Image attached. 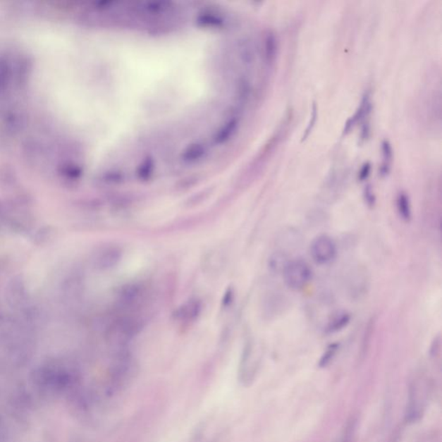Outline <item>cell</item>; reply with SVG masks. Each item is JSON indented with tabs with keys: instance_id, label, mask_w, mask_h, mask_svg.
Returning a JSON list of instances; mask_svg holds the SVG:
<instances>
[{
	"instance_id": "6da1fadb",
	"label": "cell",
	"mask_w": 442,
	"mask_h": 442,
	"mask_svg": "<svg viewBox=\"0 0 442 442\" xmlns=\"http://www.w3.org/2000/svg\"><path fill=\"white\" fill-rule=\"evenodd\" d=\"M284 282L291 290H300L306 287L312 278L309 264L302 259L290 260L283 271Z\"/></svg>"
},
{
	"instance_id": "7a4b0ae2",
	"label": "cell",
	"mask_w": 442,
	"mask_h": 442,
	"mask_svg": "<svg viewBox=\"0 0 442 442\" xmlns=\"http://www.w3.org/2000/svg\"><path fill=\"white\" fill-rule=\"evenodd\" d=\"M337 254L336 245L331 238L321 235L315 238L311 244L310 255L318 264H328L336 259Z\"/></svg>"
},
{
	"instance_id": "3957f363",
	"label": "cell",
	"mask_w": 442,
	"mask_h": 442,
	"mask_svg": "<svg viewBox=\"0 0 442 442\" xmlns=\"http://www.w3.org/2000/svg\"><path fill=\"white\" fill-rule=\"evenodd\" d=\"M372 109V106L370 94L367 93L364 95L362 101H361L360 105L357 107L355 113L345 123L343 130L344 134H348L350 130L355 128L357 123L362 121L363 118L368 117L369 114L371 113Z\"/></svg>"
},
{
	"instance_id": "277c9868",
	"label": "cell",
	"mask_w": 442,
	"mask_h": 442,
	"mask_svg": "<svg viewBox=\"0 0 442 442\" xmlns=\"http://www.w3.org/2000/svg\"><path fill=\"white\" fill-rule=\"evenodd\" d=\"M397 207L400 218L403 221L409 222L412 217L409 196L405 193H400L397 199Z\"/></svg>"
},
{
	"instance_id": "5b68a950",
	"label": "cell",
	"mask_w": 442,
	"mask_h": 442,
	"mask_svg": "<svg viewBox=\"0 0 442 442\" xmlns=\"http://www.w3.org/2000/svg\"><path fill=\"white\" fill-rule=\"evenodd\" d=\"M382 152L383 161L382 167L380 168V173L382 176H386L390 172L392 159H393V149H392L389 141L384 140L382 142Z\"/></svg>"
},
{
	"instance_id": "8992f818",
	"label": "cell",
	"mask_w": 442,
	"mask_h": 442,
	"mask_svg": "<svg viewBox=\"0 0 442 442\" xmlns=\"http://www.w3.org/2000/svg\"><path fill=\"white\" fill-rule=\"evenodd\" d=\"M350 321V317L348 314H339L329 322L328 326L329 331L330 333L336 332L338 330L342 329L345 326H347Z\"/></svg>"
},
{
	"instance_id": "52a82bcc",
	"label": "cell",
	"mask_w": 442,
	"mask_h": 442,
	"mask_svg": "<svg viewBox=\"0 0 442 442\" xmlns=\"http://www.w3.org/2000/svg\"><path fill=\"white\" fill-rule=\"evenodd\" d=\"M318 116V107L317 102L313 103L312 113H311V117L309 119V125H307L305 134H303L302 141H305L307 137L309 136L311 132H312L314 128L315 123Z\"/></svg>"
},
{
	"instance_id": "ba28073f",
	"label": "cell",
	"mask_w": 442,
	"mask_h": 442,
	"mask_svg": "<svg viewBox=\"0 0 442 442\" xmlns=\"http://www.w3.org/2000/svg\"><path fill=\"white\" fill-rule=\"evenodd\" d=\"M276 52V40L274 35L270 34L266 38V56L269 61L275 59Z\"/></svg>"
},
{
	"instance_id": "9c48e42d",
	"label": "cell",
	"mask_w": 442,
	"mask_h": 442,
	"mask_svg": "<svg viewBox=\"0 0 442 442\" xmlns=\"http://www.w3.org/2000/svg\"><path fill=\"white\" fill-rule=\"evenodd\" d=\"M337 349L338 345L333 344L330 345L328 350H326L324 357H321L320 361L321 367H326L330 362H331L333 357L336 355Z\"/></svg>"
},
{
	"instance_id": "30bf717a",
	"label": "cell",
	"mask_w": 442,
	"mask_h": 442,
	"mask_svg": "<svg viewBox=\"0 0 442 442\" xmlns=\"http://www.w3.org/2000/svg\"><path fill=\"white\" fill-rule=\"evenodd\" d=\"M372 171V165L370 163H366L363 165L362 168L359 173V179L360 180H367L370 176Z\"/></svg>"
},
{
	"instance_id": "8fae6325",
	"label": "cell",
	"mask_w": 442,
	"mask_h": 442,
	"mask_svg": "<svg viewBox=\"0 0 442 442\" xmlns=\"http://www.w3.org/2000/svg\"><path fill=\"white\" fill-rule=\"evenodd\" d=\"M364 195H366V199L369 205L374 204L375 197L374 195V192H372L371 187H367L366 188V192H364Z\"/></svg>"
}]
</instances>
